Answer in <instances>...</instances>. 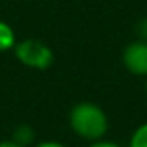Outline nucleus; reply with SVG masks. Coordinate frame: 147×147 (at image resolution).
Masks as SVG:
<instances>
[{"mask_svg": "<svg viewBox=\"0 0 147 147\" xmlns=\"http://www.w3.org/2000/svg\"><path fill=\"white\" fill-rule=\"evenodd\" d=\"M15 58L22 65L36 71H45L54 63V50L39 39H22L13 47Z\"/></svg>", "mask_w": 147, "mask_h": 147, "instance_id": "obj_2", "label": "nucleus"}, {"mask_svg": "<svg viewBox=\"0 0 147 147\" xmlns=\"http://www.w3.org/2000/svg\"><path fill=\"white\" fill-rule=\"evenodd\" d=\"M0 147H22V145L15 144L13 140H4V142H0Z\"/></svg>", "mask_w": 147, "mask_h": 147, "instance_id": "obj_10", "label": "nucleus"}, {"mask_svg": "<svg viewBox=\"0 0 147 147\" xmlns=\"http://www.w3.org/2000/svg\"><path fill=\"white\" fill-rule=\"evenodd\" d=\"M90 147H121L119 144H115V142H108V140H95V142H91Z\"/></svg>", "mask_w": 147, "mask_h": 147, "instance_id": "obj_8", "label": "nucleus"}, {"mask_svg": "<svg viewBox=\"0 0 147 147\" xmlns=\"http://www.w3.org/2000/svg\"><path fill=\"white\" fill-rule=\"evenodd\" d=\"M34 147H67L65 144H61V142H54V140H45V142H39V144H36Z\"/></svg>", "mask_w": 147, "mask_h": 147, "instance_id": "obj_9", "label": "nucleus"}, {"mask_svg": "<svg viewBox=\"0 0 147 147\" xmlns=\"http://www.w3.org/2000/svg\"><path fill=\"white\" fill-rule=\"evenodd\" d=\"M136 34H138V39L147 41V17L142 19V21L136 24Z\"/></svg>", "mask_w": 147, "mask_h": 147, "instance_id": "obj_7", "label": "nucleus"}, {"mask_svg": "<svg viewBox=\"0 0 147 147\" xmlns=\"http://www.w3.org/2000/svg\"><path fill=\"white\" fill-rule=\"evenodd\" d=\"M69 127L78 138L88 142L102 140L108 134V115L99 104L82 100L76 102L69 112Z\"/></svg>", "mask_w": 147, "mask_h": 147, "instance_id": "obj_1", "label": "nucleus"}, {"mask_svg": "<svg viewBox=\"0 0 147 147\" xmlns=\"http://www.w3.org/2000/svg\"><path fill=\"white\" fill-rule=\"evenodd\" d=\"M15 43H17V37L15 32L7 22L0 21V52H7V50H13Z\"/></svg>", "mask_w": 147, "mask_h": 147, "instance_id": "obj_5", "label": "nucleus"}, {"mask_svg": "<svg viewBox=\"0 0 147 147\" xmlns=\"http://www.w3.org/2000/svg\"><path fill=\"white\" fill-rule=\"evenodd\" d=\"M123 67L134 76H145L147 78V41L136 39L123 49L121 54Z\"/></svg>", "mask_w": 147, "mask_h": 147, "instance_id": "obj_3", "label": "nucleus"}, {"mask_svg": "<svg viewBox=\"0 0 147 147\" xmlns=\"http://www.w3.org/2000/svg\"><path fill=\"white\" fill-rule=\"evenodd\" d=\"M11 140H13L15 144L22 145V147H30L34 144V140H36V132H34V129L30 125H19L17 129L13 130Z\"/></svg>", "mask_w": 147, "mask_h": 147, "instance_id": "obj_4", "label": "nucleus"}, {"mask_svg": "<svg viewBox=\"0 0 147 147\" xmlns=\"http://www.w3.org/2000/svg\"><path fill=\"white\" fill-rule=\"evenodd\" d=\"M145 95H147V86H145Z\"/></svg>", "mask_w": 147, "mask_h": 147, "instance_id": "obj_11", "label": "nucleus"}, {"mask_svg": "<svg viewBox=\"0 0 147 147\" xmlns=\"http://www.w3.org/2000/svg\"><path fill=\"white\" fill-rule=\"evenodd\" d=\"M129 147H147V121L142 123L129 140Z\"/></svg>", "mask_w": 147, "mask_h": 147, "instance_id": "obj_6", "label": "nucleus"}]
</instances>
